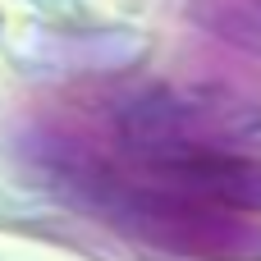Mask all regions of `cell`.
<instances>
[{
    "instance_id": "1",
    "label": "cell",
    "mask_w": 261,
    "mask_h": 261,
    "mask_svg": "<svg viewBox=\"0 0 261 261\" xmlns=\"http://www.w3.org/2000/svg\"><path fill=\"white\" fill-rule=\"evenodd\" d=\"M216 55L188 73L96 69L18 124L32 174L151 261H261V5H216Z\"/></svg>"
}]
</instances>
